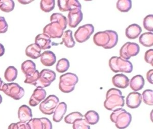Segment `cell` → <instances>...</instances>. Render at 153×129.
Returning a JSON list of instances; mask_svg holds the SVG:
<instances>
[{
	"instance_id": "4dcf8cb0",
	"label": "cell",
	"mask_w": 153,
	"mask_h": 129,
	"mask_svg": "<svg viewBox=\"0 0 153 129\" xmlns=\"http://www.w3.org/2000/svg\"><path fill=\"white\" fill-rule=\"evenodd\" d=\"M15 4L12 0H0V10L5 13H9L14 8Z\"/></svg>"
},
{
	"instance_id": "e575fe53",
	"label": "cell",
	"mask_w": 153,
	"mask_h": 129,
	"mask_svg": "<svg viewBox=\"0 0 153 129\" xmlns=\"http://www.w3.org/2000/svg\"><path fill=\"white\" fill-rule=\"evenodd\" d=\"M84 116L83 115L79 112H74L68 115H67L65 117V122L69 124H72L75 121L78 119L82 118Z\"/></svg>"
},
{
	"instance_id": "83f0119b",
	"label": "cell",
	"mask_w": 153,
	"mask_h": 129,
	"mask_svg": "<svg viewBox=\"0 0 153 129\" xmlns=\"http://www.w3.org/2000/svg\"><path fill=\"white\" fill-rule=\"evenodd\" d=\"M50 21L51 22H57L61 26L63 31L66 28L68 24L67 18L60 13H55L52 14L50 16Z\"/></svg>"
},
{
	"instance_id": "836d02e7",
	"label": "cell",
	"mask_w": 153,
	"mask_h": 129,
	"mask_svg": "<svg viewBox=\"0 0 153 129\" xmlns=\"http://www.w3.org/2000/svg\"><path fill=\"white\" fill-rule=\"evenodd\" d=\"M142 100L143 102L149 106L153 105V91L152 89H146L143 91L142 94Z\"/></svg>"
},
{
	"instance_id": "9c48e42d",
	"label": "cell",
	"mask_w": 153,
	"mask_h": 129,
	"mask_svg": "<svg viewBox=\"0 0 153 129\" xmlns=\"http://www.w3.org/2000/svg\"><path fill=\"white\" fill-rule=\"evenodd\" d=\"M94 28L92 24H85L79 26L75 32L74 37L78 43L86 41L94 32Z\"/></svg>"
},
{
	"instance_id": "8992f818",
	"label": "cell",
	"mask_w": 153,
	"mask_h": 129,
	"mask_svg": "<svg viewBox=\"0 0 153 129\" xmlns=\"http://www.w3.org/2000/svg\"><path fill=\"white\" fill-rule=\"evenodd\" d=\"M56 77V73L50 69H43L39 74V77L34 84L37 88H42L49 86L55 80Z\"/></svg>"
},
{
	"instance_id": "7a4b0ae2",
	"label": "cell",
	"mask_w": 153,
	"mask_h": 129,
	"mask_svg": "<svg viewBox=\"0 0 153 129\" xmlns=\"http://www.w3.org/2000/svg\"><path fill=\"white\" fill-rule=\"evenodd\" d=\"M103 106L108 110H115L124 106V97L121 91L117 88L109 89L106 94Z\"/></svg>"
},
{
	"instance_id": "f1b7e54d",
	"label": "cell",
	"mask_w": 153,
	"mask_h": 129,
	"mask_svg": "<svg viewBox=\"0 0 153 129\" xmlns=\"http://www.w3.org/2000/svg\"><path fill=\"white\" fill-rule=\"evenodd\" d=\"M18 74L17 70L14 66H9L4 73V77L8 82H13L17 78Z\"/></svg>"
},
{
	"instance_id": "7dc6e473",
	"label": "cell",
	"mask_w": 153,
	"mask_h": 129,
	"mask_svg": "<svg viewBox=\"0 0 153 129\" xmlns=\"http://www.w3.org/2000/svg\"><path fill=\"white\" fill-rule=\"evenodd\" d=\"M4 85V82L2 80L1 78L0 77V91H1V89H2V85Z\"/></svg>"
},
{
	"instance_id": "74e56055",
	"label": "cell",
	"mask_w": 153,
	"mask_h": 129,
	"mask_svg": "<svg viewBox=\"0 0 153 129\" xmlns=\"http://www.w3.org/2000/svg\"><path fill=\"white\" fill-rule=\"evenodd\" d=\"M143 25L144 28L147 31H150L151 32L153 31V15L152 14L147 15L143 19Z\"/></svg>"
},
{
	"instance_id": "5b68a950",
	"label": "cell",
	"mask_w": 153,
	"mask_h": 129,
	"mask_svg": "<svg viewBox=\"0 0 153 129\" xmlns=\"http://www.w3.org/2000/svg\"><path fill=\"white\" fill-rule=\"evenodd\" d=\"M109 66L114 73H130L133 70V65L130 61L123 59L118 56H112L109 59Z\"/></svg>"
},
{
	"instance_id": "4fadbf2b",
	"label": "cell",
	"mask_w": 153,
	"mask_h": 129,
	"mask_svg": "<svg viewBox=\"0 0 153 129\" xmlns=\"http://www.w3.org/2000/svg\"><path fill=\"white\" fill-rule=\"evenodd\" d=\"M57 5L61 11H69L75 8L81 9V5L77 0H59Z\"/></svg>"
},
{
	"instance_id": "8fae6325",
	"label": "cell",
	"mask_w": 153,
	"mask_h": 129,
	"mask_svg": "<svg viewBox=\"0 0 153 129\" xmlns=\"http://www.w3.org/2000/svg\"><path fill=\"white\" fill-rule=\"evenodd\" d=\"M63 32V29L57 22H52L43 28V34L52 38H61Z\"/></svg>"
},
{
	"instance_id": "2e32d148",
	"label": "cell",
	"mask_w": 153,
	"mask_h": 129,
	"mask_svg": "<svg viewBox=\"0 0 153 129\" xmlns=\"http://www.w3.org/2000/svg\"><path fill=\"white\" fill-rule=\"evenodd\" d=\"M35 43L38 45L41 50L50 49L51 46V38L47 35L43 33L36 36L35 38Z\"/></svg>"
},
{
	"instance_id": "3957f363",
	"label": "cell",
	"mask_w": 153,
	"mask_h": 129,
	"mask_svg": "<svg viewBox=\"0 0 153 129\" xmlns=\"http://www.w3.org/2000/svg\"><path fill=\"white\" fill-rule=\"evenodd\" d=\"M111 121L115 123L118 129H124L129 126L131 121V115L123 108L117 109L110 115Z\"/></svg>"
},
{
	"instance_id": "7bdbcfd3",
	"label": "cell",
	"mask_w": 153,
	"mask_h": 129,
	"mask_svg": "<svg viewBox=\"0 0 153 129\" xmlns=\"http://www.w3.org/2000/svg\"><path fill=\"white\" fill-rule=\"evenodd\" d=\"M41 119L44 123V129H52V123L48 118L43 117L41 118Z\"/></svg>"
},
{
	"instance_id": "f546056e",
	"label": "cell",
	"mask_w": 153,
	"mask_h": 129,
	"mask_svg": "<svg viewBox=\"0 0 153 129\" xmlns=\"http://www.w3.org/2000/svg\"><path fill=\"white\" fill-rule=\"evenodd\" d=\"M117 8L121 12H128L132 7L131 1L130 0H119L116 4Z\"/></svg>"
},
{
	"instance_id": "f6af8a7d",
	"label": "cell",
	"mask_w": 153,
	"mask_h": 129,
	"mask_svg": "<svg viewBox=\"0 0 153 129\" xmlns=\"http://www.w3.org/2000/svg\"><path fill=\"white\" fill-rule=\"evenodd\" d=\"M5 53V48L4 47V46L0 43V57L2 56Z\"/></svg>"
},
{
	"instance_id": "c3c4849f",
	"label": "cell",
	"mask_w": 153,
	"mask_h": 129,
	"mask_svg": "<svg viewBox=\"0 0 153 129\" xmlns=\"http://www.w3.org/2000/svg\"><path fill=\"white\" fill-rule=\"evenodd\" d=\"M2 102V97L1 95L0 94V104H1Z\"/></svg>"
},
{
	"instance_id": "ffe728a7",
	"label": "cell",
	"mask_w": 153,
	"mask_h": 129,
	"mask_svg": "<svg viewBox=\"0 0 153 129\" xmlns=\"http://www.w3.org/2000/svg\"><path fill=\"white\" fill-rule=\"evenodd\" d=\"M66 110H67L66 104L65 102L59 103L54 111L53 120L56 122H60L64 115L66 113Z\"/></svg>"
},
{
	"instance_id": "ba28073f",
	"label": "cell",
	"mask_w": 153,
	"mask_h": 129,
	"mask_svg": "<svg viewBox=\"0 0 153 129\" xmlns=\"http://www.w3.org/2000/svg\"><path fill=\"white\" fill-rule=\"evenodd\" d=\"M59 103V99L56 95H50L41 101L39 109L42 113L50 115L54 113V111Z\"/></svg>"
},
{
	"instance_id": "30bf717a",
	"label": "cell",
	"mask_w": 153,
	"mask_h": 129,
	"mask_svg": "<svg viewBox=\"0 0 153 129\" xmlns=\"http://www.w3.org/2000/svg\"><path fill=\"white\" fill-rule=\"evenodd\" d=\"M140 51L139 46L133 42H127L120 50V57L125 60H128L131 57L136 56Z\"/></svg>"
},
{
	"instance_id": "f35d334b",
	"label": "cell",
	"mask_w": 153,
	"mask_h": 129,
	"mask_svg": "<svg viewBox=\"0 0 153 129\" xmlns=\"http://www.w3.org/2000/svg\"><path fill=\"white\" fill-rule=\"evenodd\" d=\"M39 72L38 71V70H36L35 71L33 74H32L31 75H30L29 76L26 77V79H25L24 82L25 83L34 85V84L36 83V82L37 81V80L39 77Z\"/></svg>"
},
{
	"instance_id": "9a60e30c",
	"label": "cell",
	"mask_w": 153,
	"mask_h": 129,
	"mask_svg": "<svg viewBox=\"0 0 153 129\" xmlns=\"http://www.w3.org/2000/svg\"><path fill=\"white\" fill-rule=\"evenodd\" d=\"M142 95L137 92H131L129 93L126 98V103L128 107L136 109L139 107L142 103Z\"/></svg>"
},
{
	"instance_id": "8d00e7d4",
	"label": "cell",
	"mask_w": 153,
	"mask_h": 129,
	"mask_svg": "<svg viewBox=\"0 0 153 129\" xmlns=\"http://www.w3.org/2000/svg\"><path fill=\"white\" fill-rule=\"evenodd\" d=\"M73 129H90V125L86 122L84 119H78L72 124Z\"/></svg>"
},
{
	"instance_id": "b9f144b4",
	"label": "cell",
	"mask_w": 153,
	"mask_h": 129,
	"mask_svg": "<svg viewBox=\"0 0 153 129\" xmlns=\"http://www.w3.org/2000/svg\"><path fill=\"white\" fill-rule=\"evenodd\" d=\"M8 25L6 22L5 17L0 16V34L5 33L8 30Z\"/></svg>"
},
{
	"instance_id": "5bb4252c",
	"label": "cell",
	"mask_w": 153,
	"mask_h": 129,
	"mask_svg": "<svg viewBox=\"0 0 153 129\" xmlns=\"http://www.w3.org/2000/svg\"><path fill=\"white\" fill-rule=\"evenodd\" d=\"M46 97V91L42 88H36L29 101V104L30 106H36L39 103L42 101Z\"/></svg>"
},
{
	"instance_id": "bcb514c9",
	"label": "cell",
	"mask_w": 153,
	"mask_h": 129,
	"mask_svg": "<svg viewBox=\"0 0 153 129\" xmlns=\"http://www.w3.org/2000/svg\"><path fill=\"white\" fill-rule=\"evenodd\" d=\"M19 2L22 4H27L32 2V1H19Z\"/></svg>"
},
{
	"instance_id": "60d3db41",
	"label": "cell",
	"mask_w": 153,
	"mask_h": 129,
	"mask_svg": "<svg viewBox=\"0 0 153 129\" xmlns=\"http://www.w3.org/2000/svg\"><path fill=\"white\" fill-rule=\"evenodd\" d=\"M144 59L146 62L153 66V49H151L146 51L144 55Z\"/></svg>"
},
{
	"instance_id": "d590c367",
	"label": "cell",
	"mask_w": 153,
	"mask_h": 129,
	"mask_svg": "<svg viewBox=\"0 0 153 129\" xmlns=\"http://www.w3.org/2000/svg\"><path fill=\"white\" fill-rule=\"evenodd\" d=\"M27 124L30 129H44V123L41 118H32Z\"/></svg>"
},
{
	"instance_id": "484cf974",
	"label": "cell",
	"mask_w": 153,
	"mask_h": 129,
	"mask_svg": "<svg viewBox=\"0 0 153 129\" xmlns=\"http://www.w3.org/2000/svg\"><path fill=\"white\" fill-rule=\"evenodd\" d=\"M62 43H64L65 46L68 48L74 47L75 42L72 37V31L70 29H68L63 32L62 35Z\"/></svg>"
},
{
	"instance_id": "6da1fadb",
	"label": "cell",
	"mask_w": 153,
	"mask_h": 129,
	"mask_svg": "<svg viewBox=\"0 0 153 129\" xmlns=\"http://www.w3.org/2000/svg\"><path fill=\"white\" fill-rule=\"evenodd\" d=\"M118 41V35L116 31L106 30L96 32L93 36V42L97 46L105 49H112L115 47Z\"/></svg>"
},
{
	"instance_id": "ee69618b",
	"label": "cell",
	"mask_w": 153,
	"mask_h": 129,
	"mask_svg": "<svg viewBox=\"0 0 153 129\" xmlns=\"http://www.w3.org/2000/svg\"><path fill=\"white\" fill-rule=\"evenodd\" d=\"M152 75H153V70L151 69L149 70L147 73H146V79L148 81L151 83H153V80H152Z\"/></svg>"
},
{
	"instance_id": "277c9868",
	"label": "cell",
	"mask_w": 153,
	"mask_h": 129,
	"mask_svg": "<svg viewBox=\"0 0 153 129\" xmlns=\"http://www.w3.org/2000/svg\"><path fill=\"white\" fill-rule=\"evenodd\" d=\"M78 82V77L76 74L72 73H67L60 76L59 88L62 92H71L74 90L75 86Z\"/></svg>"
},
{
	"instance_id": "ab89813d",
	"label": "cell",
	"mask_w": 153,
	"mask_h": 129,
	"mask_svg": "<svg viewBox=\"0 0 153 129\" xmlns=\"http://www.w3.org/2000/svg\"><path fill=\"white\" fill-rule=\"evenodd\" d=\"M8 129H30L27 122H18L16 123H11L8 127Z\"/></svg>"
},
{
	"instance_id": "7402d4cb",
	"label": "cell",
	"mask_w": 153,
	"mask_h": 129,
	"mask_svg": "<svg viewBox=\"0 0 153 129\" xmlns=\"http://www.w3.org/2000/svg\"><path fill=\"white\" fill-rule=\"evenodd\" d=\"M142 32L141 27L136 24L130 25L126 29V36L129 39H135L139 37Z\"/></svg>"
},
{
	"instance_id": "52a82bcc",
	"label": "cell",
	"mask_w": 153,
	"mask_h": 129,
	"mask_svg": "<svg viewBox=\"0 0 153 129\" xmlns=\"http://www.w3.org/2000/svg\"><path fill=\"white\" fill-rule=\"evenodd\" d=\"M1 91L5 94L16 100L21 99L25 94L24 89L18 83L13 82L4 83Z\"/></svg>"
},
{
	"instance_id": "d6986e66",
	"label": "cell",
	"mask_w": 153,
	"mask_h": 129,
	"mask_svg": "<svg viewBox=\"0 0 153 129\" xmlns=\"http://www.w3.org/2000/svg\"><path fill=\"white\" fill-rule=\"evenodd\" d=\"M40 60L44 66L50 67L56 63V56L53 52L46 50L41 54Z\"/></svg>"
},
{
	"instance_id": "d6a6232c",
	"label": "cell",
	"mask_w": 153,
	"mask_h": 129,
	"mask_svg": "<svg viewBox=\"0 0 153 129\" xmlns=\"http://www.w3.org/2000/svg\"><path fill=\"white\" fill-rule=\"evenodd\" d=\"M69 62L66 58H62L59 59L56 64V70L59 73H64L67 71L69 68Z\"/></svg>"
},
{
	"instance_id": "4316f807",
	"label": "cell",
	"mask_w": 153,
	"mask_h": 129,
	"mask_svg": "<svg viewBox=\"0 0 153 129\" xmlns=\"http://www.w3.org/2000/svg\"><path fill=\"white\" fill-rule=\"evenodd\" d=\"M86 122L90 125H94L99 121V115L94 110H88L83 116Z\"/></svg>"
},
{
	"instance_id": "44dd1931",
	"label": "cell",
	"mask_w": 153,
	"mask_h": 129,
	"mask_svg": "<svg viewBox=\"0 0 153 129\" xmlns=\"http://www.w3.org/2000/svg\"><path fill=\"white\" fill-rule=\"evenodd\" d=\"M130 88L136 92L142 89L145 85V80L142 75L137 74L133 76L129 82Z\"/></svg>"
},
{
	"instance_id": "cb8c5ba5",
	"label": "cell",
	"mask_w": 153,
	"mask_h": 129,
	"mask_svg": "<svg viewBox=\"0 0 153 129\" xmlns=\"http://www.w3.org/2000/svg\"><path fill=\"white\" fill-rule=\"evenodd\" d=\"M21 69L26 77L29 76L35 71L36 65L32 61L26 60L22 64Z\"/></svg>"
},
{
	"instance_id": "e0dca14e",
	"label": "cell",
	"mask_w": 153,
	"mask_h": 129,
	"mask_svg": "<svg viewBox=\"0 0 153 129\" xmlns=\"http://www.w3.org/2000/svg\"><path fill=\"white\" fill-rule=\"evenodd\" d=\"M18 118L20 122H27L32 118L31 109L27 105H22L18 110Z\"/></svg>"
},
{
	"instance_id": "d4e9b609",
	"label": "cell",
	"mask_w": 153,
	"mask_h": 129,
	"mask_svg": "<svg viewBox=\"0 0 153 129\" xmlns=\"http://www.w3.org/2000/svg\"><path fill=\"white\" fill-rule=\"evenodd\" d=\"M139 43L145 47H151L153 46V33L147 32L143 33L139 37Z\"/></svg>"
},
{
	"instance_id": "1f68e13d",
	"label": "cell",
	"mask_w": 153,
	"mask_h": 129,
	"mask_svg": "<svg viewBox=\"0 0 153 129\" xmlns=\"http://www.w3.org/2000/svg\"><path fill=\"white\" fill-rule=\"evenodd\" d=\"M54 0H41L40 1V8L44 12L49 13L54 8Z\"/></svg>"
},
{
	"instance_id": "ac0fdd59",
	"label": "cell",
	"mask_w": 153,
	"mask_h": 129,
	"mask_svg": "<svg viewBox=\"0 0 153 129\" xmlns=\"http://www.w3.org/2000/svg\"><path fill=\"white\" fill-rule=\"evenodd\" d=\"M112 82L115 86L124 89L129 85L130 80L127 76L123 74H117L112 77Z\"/></svg>"
},
{
	"instance_id": "603a6c76",
	"label": "cell",
	"mask_w": 153,
	"mask_h": 129,
	"mask_svg": "<svg viewBox=\"0 0 153 129\" xmlns=\"http://www.w3.org/2000/svg\"><path fill=\"white\" fill-rule=\"evenodd\" d=\"M41 49L35 43L30 44V45L27 46L25 50L26 55L34 59H36L39 57H40L41 54Z\"/></svg>"
},
{
	"instance_id": "7c38bea8",
	"label": "cell",
	"mask_w": 153,
	"mask_h": 129,
	"mask_svg": "<svg viewBox=\"0 0 153 129\" xmlns=\"http://www.w3.org/2000/svg\"><path fill=\"white\" fill-rule=\"evenodd\" d=\"M83 14L80 8H75L69 11L68 14V24L69 27L74 28L82 21Z\"/></svg>"
}]
</instances>
